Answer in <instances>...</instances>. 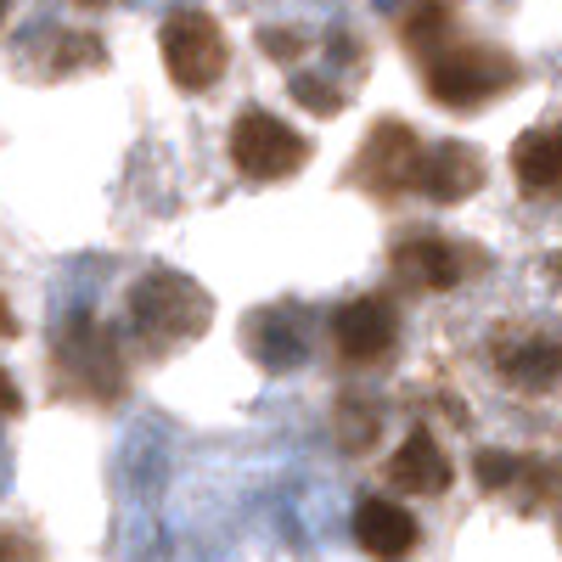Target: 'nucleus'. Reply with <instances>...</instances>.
Wrapping results in <instances>:
<instances>
[{"label":"nucleus","mask_w":562,"mask_h":562,"mask_svg":"<svg viewBox=\"0 0 562 562\" xmlns=\"http://www.w3.org/2000/svg\"><path fill=\"white\" fill-rule=\"evenodd\" d=\"M416 169H422V140L411 124L383 119L366 135V147L355 158V180L371 198H394V192H416Z\"/></svg>","instance_id":"obj_5"},{"label":"nucleus","mask_w":562,"mask_h":562,"mask_svg":"<svg viewBox=\"0 0 562 562\" xmlns=\"http://www.w3.org/2000/svg\"><path fill=\"white\" fill-rule=\"evenodd\" d=\"M518 85V63H512L506 52H495V45H445V52L428 63V97L450 113H473L495 97H506V90Z\"/></svg>","instance_id":"obj_2"},{"label":"nucleus","mask_w":562,"mask_h":562,"mask_svg":"<svg viewBox=\"0 0 562 562\" xmlns=\"http://www.w3.org/2000/svg\"><path fill=\"white\" fill-rule=\"evenodd\" d=\"M214 321L209 288L180 270H147L124 293V338L140 360H169L186 344H198Z\"/></svg>","instance_id":"obj_1"},{"label":"nucleus","mask_w":562,"mask_h":562,"mask_svg":"<svg viewBox=\"0 0 562 562\" xmlns=\"http://www.w3.org/2000/svg\"><path fill=\"white\" fill-rule=\"evenodd\" d=\"M450 29V12H439V7H428V12H416L411 23H405V40L416 45V52H434L439 45V34Z\"/></svg>","instance_id":"obj_14"},{"label":"nucleus","mask_w":562,"mask_h":562,"mask_svg":"<svg viewBox=\"0 0 562 562\" xmlns=\"http://www.w3.org/2000/svg\"><path fill=\"white\" fill-rule=\"evenodd\" d=\"M231 164L248 180H288L310 164V140L265 108H248L231 124Z\"/></svg>","instance_id":"obj_3"},{"label":"nucleus","mask_w":562,"mask_h":562,"mask_svg":"<svg viewBox=\"0 0 562 562\" xmlns=\"http://www.w3.org/2000/svg\"><path fill=\"white\" fill-rule=\"evenodd\" d=\"M158 45H164V68H169V79L180 90H209L225 74V63H231L225 29L209 12H175V18H164Z\"/></svg>","instance_id":"obj_4"},{"label":"nucleus","mask_w":562,"mask_h":562,"mask_svg":"<svg viewBox=\"0 0 562 562\" xmlns=\"http://www.w3.org/2000/svg\"><path fill=\"white\" fill-rule=\"evenodd\" d=\"M450 479H456V467H450L445 445H439L428 428H411V434L400 439V450L389 456V484H394L400 495H445Z\"/></svg>","instance_id":"obj_9"},{"label":"nucleus","mask_w":562,"mask_h":562,"mask_svg":"<svg viewBox=\"0 0 562 562\" xmlns=\"http://www.w3.org/2000/svg\"><path fill=\"white\" fill-rule=\"evenodd\" d=\"M512 473H518V467H512V456H501V450H484V456H479V484H484V490L512 484Z\"/></svg>","instance_id":"obj_15"},{"label":"nucleus","mask_w":562,"mask_h":562,"mask_svg":"<svg viewBox=\"0 0 562 562\" xmlns=\"http://www.w3.org/2000/svg\"><path fill=\"white\" fill-rule=\"evenodd\" d=\"M484 158L467 140H439V147H422V169H416V192L428 203H467L484 186Z\"/></svg>","instance_id":"obj_8"},{"label":"nucleus","mask_w":562,"mask_h":562,"mask_svg":"<svg viewBox=\"0 0 562 562\" xmlns=\"http://www.w3.org/2000/svg\"><path fill=\"white\" fill-rule=\"evenodd\" d=\"M394 276L411 293H450L467 276V265H461V248L445 237H411L394 248Z\"/></svg>","instance_id":"obj_10"},{"label":"nucleus","mask_w":562,"mask_h":562,"mask_svg":"<svg viewBox=\"0 0 562 562\" xmlns=\"http://www.w3.org/2000/svg\"><path fill=\"white\" fill-rule=\"evenodd\" d=\"M355 540H360L371 557H378V562H400V557H411V551H416L422 524L411 518V512H405L400 501L371 495V501H360V512H355Z\"/></svg>","instance_id":"obj_11"},{"label":"nucleus","mask_w":562,"mask_h":562,"mask_svg":"<svg viewBox=\"0 0 562 562\" xmlns=\"http://www.w3.org/2000/svg\"><path fill=\"white\" fill-rule=\"evenodd\" d=\"M0 562H40V546L29 535H0Z\"/></svg>","instance_id":"obj_16"},{"label":"nucleus","mask_w":562,"mask_h":562,"mask_svg":"<svg viewBox=\"0 0 562 562\" xmlns=\"http://www.w3.org/2000/svg\"><path fill=\"white\" fill-rule=\"evenodd\" d=\"M18 411H23V389L0 371V416H18Z\"/></svg>","instance_id":"obj_17"},{"label":"nucleus","mask_w":562,"mask_h":562,"mask_svg":"<svg viewBox=\"0 0 562 562\" xmlns=\"http://www.w3.org/2000/svg\"><path fill=\"white\" fill-rule=\"evenodd\" d=\"M0 338H18V315H12L7 299H0Z\"/></svg>","instance_id":"obj_18"},{"label":"nucleus","mask_w":562,"mask_h":562,"mask_svg":"<svg viewBox=\"0 0 562 562\" xmlns=\"http://www.w3.org/2000/svg\"><path fill=\"white\" fill-rule=\"evenodd\" d=\"M512 175H518L529 198H562V124H540V130L518 135Z\"/></svg>","instance_id":"obj_12"},{"label":"nucleus","mask_w":562,"mask_h":562,"mask_svg":"<svg viewBox=\"0 0 562 562\" xmlns=\"http://www.w3.org/2000/svg\"><path fill=\"white\" fill-rule=\"evenodd\" d=\"M495 371L512 383V389H524V394H546L562 383V344L551 333H535V326H512V333L495 338Z\"/></svg>","instance_id":"obj_7"},{"label":"nucleus","mask_w":562,"mask_h":562,"mask_svg":"<svg viewBox=\"0 0 562 562\" xmlns=\"http://www.w3.org/2000/svg\"><path fill=\"white\" fill-rule=\"evenodd\" d=\"M333 344L349 366H378L400 344V315L383 293H360L333 315Z\"/></svg>","instance_id":"obj_6"},{"label":"nucleus","mask_w":562,"mask_h":562,"mask_svg":"<svg viewBox=\"0 0 562 562\" xmlns=\"http://www.w3.org/2000/svg\"><path fill=\"white\" fill-rule=\"evenodd\" d=\"M293 97L310 108V113H321V119H333L349 97H344V90H333V85H326V79H315V74H299L293 79Z\"/></svg>","instance_id":"obj_13"}]
</instances>
